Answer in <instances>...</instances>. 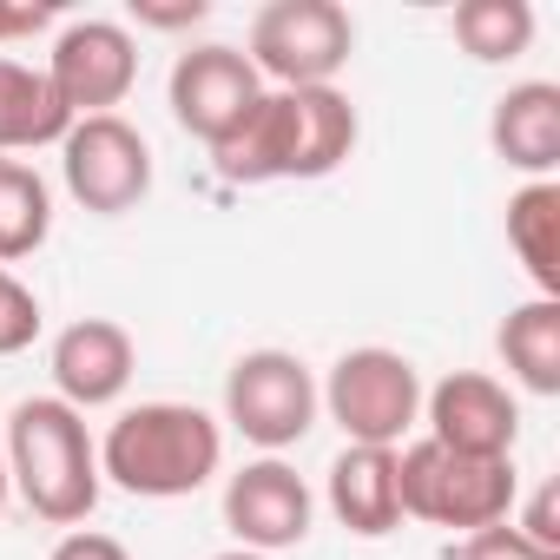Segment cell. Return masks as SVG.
Wrapping results in <instances>:
<instances>
[{"mask_svg":"<svg viewBox=\"0 0 560 560\" xmlns=\"http://www.w3.org/2000/svg\"><path fill=\"white\" fill-rule=\"evenodd\" d=\"M67 126H73V113L54 100L47 73L0 54V159L47 152V145L67 139Z\"/></svg>","mask_w":560,"mask_h":560,"instance_id":"obj_16","label":"cell"},{"mask_svg":"<svg viewBox=\"0 0 560 560\" xmlns=\"http://www.w3.org/2000/svg\"><path fill=\"white\" fill-rule=\"evenodd\" d=\"M324 416L350 448H402L422 429V370L389 343H357L317 383Z\"/></svg>","mask_w":560,"mask_h":560,"instance_id":"obj_5","label":"cell"},{"mask_svg":"<svg viewBox=\"0 0 560 560\" xmlns=\"http://www.w3.org/2000/svg\"><path fill=\"white\" fill-rule=\"evenodd\" d=\"M211 560H270V553H250V547H224V553H211Z\"/></svg>","mask_w":560,"mask_h":560,"instance_id":"obj_27","label":"cell"},{"mask_svg":"<svg viewBox=\"0 0 560 560\" xmlns=\"http://www.w3.org/2000/svg\"><path fill=\"white\" fill-rule=\"evenodd\" d=\"M0 462H8V455H0Z\"/></svg>","mask_w":560,"mask_h":560,"instance_id":"obj_29","label":"cell"},{"mask_svg":"<svg viewBox=\"0 0 560 560\" xmlns=\"http://www.w3.org/2000/svg\"><path fill=\"white\" fill-rule=\"evenodd\" d=\"M488 145L508 172H521V185L553 178L560 172V86L553 80L508 86L488 113Z\"/></svg>","mask_w":560,"mask_h":560,"instance_id":"obj_14","label":"cell"},{"mask_svg":"<svg viewBox=\"0 0 560 560\" xmlns=\"http://www.w3.org/2000/svg\"><path fill=\"white\" fill-rule=\"evenodd\" d=\"M224 468V422L198 402H132L100 435V481L132 501H185Z\"/></svg>","mask_w":560,"mask_h":560,"instance_id":"obj_2","label":"cell"},{"mask_svg":"<svg viewBox=\"0 0 560 560\" xmlns=\"http://www.w3.org/2000/svg\"><path fill=\"white\" fill-rule=\"evenodd\" d=\"M0 455H8L14 494L47 527H86V514L106 494L100 442H93L86 416L67 409L60 396H21L8 409V422H0Z\"/></svg>","mask_w":560,"mask_h":560,"instance_id":"obj_3","label":"cell"},{"mask_svg":"<svg viewBox=\"0 0 560 560\" xmlns=\"http://www.w3.org/2000/svg\"><path fill=\"white\" fill-rule=\"evenodd\" d=\"M40 298L21 284V277L0 264V357H21V350H34V337H40Z\"/></svg>","mask_w":560,"mask_h":560,"instance_id":"obj_21","label":"cell"},{"mask_svg":"<svg viewBox=\"0 0 560 560\" xmlns=\"http://www.w3.org/2000/svg\"><path fill=\"white\" fill-rule=\"evenodd\" d=\"M60 178L80 211L93 218H126L152 198V145L126 113L73 119L60 139Z\"/></svg>","mask_w":560,"mask_h":560,"instance_id":"obj_8","label":"cell"},{"mask_svg":"<svg viewBox=\"0 0 560 560\" xmlns=\"http://www.w3.org/2000/svg\"><path fill=\"white\" fill-rule=\"evenodd\" d=\"M508 521H514L534 547L560 553V488H553V481H540V488H534V501H527L521 514H508Z\"/></svg>","mask_w":560,"mask_h":560,"instance_id":"obj_24","label":"cell"},{"mask_svg":"<svg viewBox=\"0 0 560 560\" xmlns=\"http://www.w3.org/2000/svg\"><path fill=\"white\" fill-rule=\"evenodd\" d=\"M47 560H132V547L119 534H100V527H67Z\"/></svg>","mask_w":560,"mask_h":560,"instance_id":"obj_25","label":"cell"},{"mask_svg":"<svg viewBox=\"0 0 560 560\" xmlns=\"http://www.w3.org/2000/svg\"><path fill=\"white\" fill-rule=\"evenodd\" d=\"M494 350L527 396H560V298H527L501 317Z\"/></svg>","mask_w":560,"mask_h":560,"instance_id":"obj_17","label":"cell"},{"mask_svg":"<svg viewBox=\"0 0 560 560\" xmlns=\"http://www.w3.org/2000/svg\"><path fill=\"white\" fill-rule=\"evenodd\" d=\"M357 54V21L337 0H270L250 14L244 60L257 67L264 86H337V73Z\"/></svg>","mask_w":560,"mask_h":560,"instance_id":"obj_6","label":"cell"},{"mask_svg":"<svg viewBox=\"0 0 560 560\" xmlns=\"http://www.w3.org/2000/svg\"><path fill=\"white\" fill-rule=\"evenodd\" d=\"M508 250L534 277V298H560V178H534L508 198Z\"/></svg>","mask_w":560,"mask_h":560,"instance_id":"obj_18","label":"cell"},{"mask_svg":"<svg viewBox=\"0 0 560 560\" xmlns=\"http://www.w3.org/2000/svg\"><path fill=\"white\" fill-rule=\"evenodd\" d=\"M47 370H54V396L67 409H80V416L86 409H113L132 389V376H139V343L113 317H80V324H67L54 337Z\"/></svg>","mask_w":560,"mask_h":560,"instance_id":"obj_13","label":"cell"},{"mask_svg":"<svg viewBox=\"0 0 560 560\" xmlns=\"http://www.w3.org/2000/svg\"><path fill=\"white\" fill-rule=\"evenodd\" d=\"M448 560H560V553L534 547L514 521H494V527H481V534H462V540L448 547Z\"/></svg>","mask_w":560,"mask_h":560,"instance_id":"obj_22","label":"cell"},{"mask_svg":"<svg viewBox=\"0 0 560 560\" xmlns=\"http://www.w3.org/2000/svg\"><path fill=\"white\" fill-rule=\"evenodd\" d=\"M224 527L250 553H291L317 527V494L284 455H257L237 475H224Z\"/></svg>","mask_w":560,"mask_h":560,"instance_id":"obj_10","label":"cell"},{"mask_svg":"<svg viewBox=\"0 0 560 560\" xmlns=\"http://www.w3.org/2000/svg\"><path fill=\"white\" fill-rule=\"evenodd\" d=\"M8 494H14V481H8V462H0V514H8Z\"/></svg>","mask_w":560,"mask_h":560,"instance_id":"obj_28","label":"cell"},{"mask_svg":"<svg viewBox=\"0 0 560 560\" xmlns=\"http://www.w3.org/2000/svg\"><path fill=\"white\" fill-rule=\"evenodd\" d=\"M357 139L363 119L337 86H291V93L264 86V100L237 119V132L211 145V165L224 185H311L343 172Z\"/></svg>","mask_w":560,"mask_h":560,"instance_id":"obj_1","label":"cell"},{"mask_svg":"<svg viewBox=\"0 0 560 560\" xmlns=\"http://www.w3.org/2000/svg\"><path fill=\"white\" fill-rule=\"evenodd\" d=\"M422 435L448 455H514L521 442V402L488 370H455L435 389H422Z\"/></svg>","mask_w":560,"mask_h":560,"instance_id":"obj_12","label":"cell"},{"mask_svg":"<svg viewBox=\"0 0 560 560\" xmlns=\"http://www.w3.org/2000/svg\"><path fill=\"white\" fill-rule=\"evenodd\" d=\"M60 21V8H34V0H0V47L8 40H27V34H40V27H54Z\"/></svg>","mask_w":560,"mask_h":560,"instance_id":"obj_26","label":"cell"},{"mask_svg":"<svg viewBox=\"0 0 560 560\" xmlns=\"http://www.w3.org/2000/svg\"><path fill=\"white\" fill-rule=\"evenodd\" d=\"M264 100V80L257 67L244 60V47H224V40H198L172 60V80H165V106L178 119V132H191L205 152L218 139L237 132V119Z\"/></svg>","mask_w":560,"mask_h":560,"instance_id":"obj_11","label":"cell"},{"mask_svg":"<svg viewBox=\"0 0 560 560\" xmlns=\"http://www.w3.org/2000/svg\"><path fill=\"white\" fill-rule=\"evenodd\" d=\"M211 21V0H132V27L145 34H185Z\"/></svg>","mask_w":560,"mask_h":560,"instance_id":"obj_23","label":"cell"},{"mask_svg":"<svg viewBox=\"0 0 560 560\" xmlns=\"http://www.w3.org/2000/svg\"><path fill=\"white\" fill-rule=\"evenodd\" d=\"M396 488H402V521H429L455 534H481L521 508L514 455H448L429 435L396 448Z\"/></svg>","mask_w":560,"mask_h":560,"instance_id":"obj_4","label":"cell"},{"mask_svg":"<svg viewBox=\"0 0 560 560\" xmlns=\"http://www.w3.org/2000/svg\"><path fill=\"white\" fill-rule=\"evenodd\" d=\"M317 416H324V396L298 350H244L224 370V429H237L264 455L298 448L317 429Z\"/></svg>","mask_w":560,"mask_h":560,"instance_id":"obj_7","label":"cell"},{"mask_svg":"<svg viewBox=\"0 0 560 560\" xmlns=\"http://www.w3.org/2000/svg\"><path fill=\"white\" fill-rule=\"evenodd\" d=\"M54 237V185L27 159H0V264H21Z\"/></svg>","mask_w":560,"mask_h":560,"instance_id":"obj_19","label":"cell"},{"mask_svg":"<svg viewBox=\"0 0 560 560\" xmlns=\"http://www.w3.org/2000/svg\"><path fill=\"white\" fill-rule=\"evenodd\" d=\"M47 86L54 100L73 113V119H100V113H119L126 93L139 86V40L126 21H106V14H86V21H67L47 47Z\"/></svg>","mask_w":560,"mask_h":560,"instance_id":"obj_9","label":"cell"},{"mask_svg":"<svg viewBox=\"0 0 560 560\" xmlns=\"http://www.w3.org/2000/svg\"><path fill=\"white\" fill-rule=\"evenodd\" d=\"M448 34L468 60L481 67H508L534 47V8L527 0H462L448 14Z\"/></svg>","mask_w":560,"mask_h":560,"instance_id":"obj_20","label":"cell"},{"mask_svg":"<svg viewBox=\"0 0 560 560\" xmlns=\"http://www.w3.org/2000/svg\"><path fill=\"white\" fill-rule=\"evenodd\" d=\"M324 501L337 514V527H350L357 540H389L402 527V488H396V448H350L330 462Z\"/></svg>","mask_w":560,"mask_h":560,"instance_id":"obj_15","label":"cell"}]
</instances>
